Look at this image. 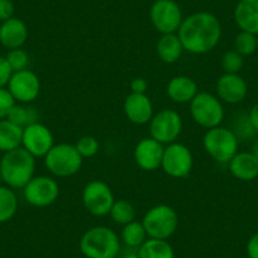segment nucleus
I'll return each instance as SVG.
<instances>
[{"mask_svg":"<svg viewBox=\"0 0 258 258\" xmlns=\"http://www.w3.org/2000/svg\"><path fill=\"white\" fill-rule=\"evenodd\" d=\"M183 51L192 54H204L213 51L222 38L219 19L208 12L194 13L185 18L177 31Z\"/></svg>","mask_w":258,"mask_h":258,"instance_id":"nucleus-1","label":"nucleus"},{"mask_svg":"<svg viewBox=\"0 0 258 258\" xmlns=\"http://www.w3.org/2000/svg\"><path fill=\"white\" fill-rule=\"evenodd\" d=\"M36 171V157L23 147L6 152L0 160V173L3 182L11 188H23Z\"/></svg>","mask_w":258,"mask_h":258,"instance_id":"nucleus-2","label":"nucleus"},{"mask_svg":"<svg viewBox=\"0 0 258 258\" xmlns=\"http://www.w3.org/2000/svg\"><path fill=\"white\" fill-rule=\"evenodd\" d=\"M80 250L86 258H116L120 250V240L113 229L98 225L84 233Z\"/></svg>","mask_w":258,"mask_h":258,"instance_id":"nucleus-3","label":"nucleus"},{"mask_svg":"<svg viewBox=\"0 0 258 258\" xmlns=\"http://www.w3.org/2000/svg\"><path fill=\"white\" fill-rule=\"evenodd\" d=\"M203 146L213 160L228 163L238 153L239 140L232 129L218 125L208 129L203 138Z\"/></svg>","mask_w":258,"mask_h":258,"instance_id":"nucleus-4","label":"nucleus"},{"mask_svg":"<svg viewBox=\"0 0 258 258\" xmlns=\"http://www.w3.org/2000/svg\"><path fill=\"white\" fill-rule=\"evenodd\" d=\"M84 158L76 150L75 145L59 143L54 145L44 156V165L52 175L57 177H70L81 170Z\"/></svg>","mask_w":258,"mask_h":258,"instance_id":"nucleus-5","label":"nucleus"},{"mask_svg":"<svg viewBox=\"0 0 258 258\" xmlns=\"http://www.w3.org/2000/svg\"><path fill=\"white\" fill-rule=\"evenodd\" d=\"M142 224L150 238L167 240L177 230L178 215L170 205L158 204L147 210Z\"/></svg>","mask_w":258,"mask_h":258,"instance_id":"nucleus-6","label":"nucleus"},{"mask_svg":"<svg viewBox=\"0 0 258 258\" xmlns=\"http://www.w3.org/2000/svg\"><path fill=\"white\" fill-rule=\"evenodd\" d=\"M191 118L203 128H214L224 119V108L218 96L210 93H198L190 103Z\"/></svg>","mask_w":258,"mask_h":258,"instance_id":"nucleus-7","label":"nucleus"},{"mask_svg":"<svg viewBox=\"0 0 258 258\" xmlns=\"http://www.w3.org/2000/svg\"><path fill=\"white\" fill-rule=\"evenodd\" d=\"M182 132V118L172 109H163L152 116L150 121V135L162 145L176 142Z\"/></svg>","mask_w":258,"mask_h":258,"instance_id":"nucleus-8","label":"nucleus"},{"mask_svg":"<svg viewBox=\"0 0 258 258\" xmlns=\"http://www.w3.org/2000/svg\"><path fill=\"white\" fill-rule=\"evenodd\" d=\"M114 202V194L110 186L101 180H93L83 190L84 208L94 217H104L110 213Z\"/></svg>","mask_w":258,"mask_h":258,"instance_id":"nucleus-9","label":"nucleus"},{"mask_svg":"<svg viewBox=\"0 0 258 258\" xmlns=\"http://www.w3.org/2000/svg\"><path fill=\"white\" fill-rule=\"evenodd\" d=\"M192 166V153L185 145L173 142L165 147L161 168L166 175L173 178H183L190 175Z\"/></svg>","mask_w":258,"mask_h":258,"instance_id":"nucleus-10","label":"nucleus"},{"mask_svg":"<svg viewBox=\"0 0 258 258\" xmlns=\"http://www.w3.org/2000/svg\"><path fill=\"white\" fill-rule=\"evenodd\" d=\"M24 199L36 208H46L53 204L59 197V185L49 176H34L23 187Z\"/></svg>","mask_w":258,"mask_h":258,"instance_id":"nucleus-11","label":"nucleus"},{"mask_svg":"<svg viewBox=\"0 0 258 258\" xmlns=\"http://www.w3.org/2000/svg\"><path fill=\"white\" fill-rule=\"evenodd\" d=\"M150 18L161 34L176 33L182 23V12L173 0H156L150 11Z\"/></svg>","mask_w":258,"mask_h":258,"instance_id":"nucleus-12","label":"nucleus"},{"mask_svg":"<svg viewBox=\"0 0 258 258\" xmlns=\"http://www.w3.org/2000/svg\"><path fill=\"white\" fill-rule=\"evenodd\" d=\"M8 90L14 100L21 104H29L36 100L41 91V81L31 70H22L12 74Z\"/></svg>","mask_w":258,"mask_h":258,"instance_id":"nucleus-13","label":"nucleus"},{"mask_svg":"<svg viewBox=\"0 0 258 258\" xmlns=\"http://www.w3.org/2000/svg\"><path fill=\"white\" fill-rule=\"evenodd\" d=\"M54 146V138L52 132L44 124L37 123L23 128L22 147L28 151L33 157H43Z\"/></svg>","mask_w":258,"mask_h":258,"instance_id":"nucleus-14","label":"nucleus"},{"mask_svg":"<svg viewBox=\"0 0 258 258\" xmlns=\"http://www.w3.org/2000/svg\"><path fill=\"white\" fill-rule=\"evenodd\" d=\"M163 150L165 147L162 143L157 142L152 137L143 138L135 147L133 157L138 167L143 171H156L162 163Z\"/></svg>","mask_w":258,"mask_h":258,"instance_id":"nucleus-15","label":"nucleus"},{"mask_svg":"<svg viewBox=\"0 0 258 258\" xmlns=\"http://www.w3.org/2000/svg\"><path fill=\"white\" fill-rule=\"evenodd\" d=\"M217 96L228 104L242 103L248 93V86L239 74H223L217 81Z\"/></svg>","mask_w":258,"mask_h":258,"instance_id":"nucleus-16","label":"nucleus"},{"mask_svg":"<svg viewBox=\"0 0 258 258\" xmlns=\"http://www.w3.org/2000/svg\"><path fill=\"white\" fill-rule=\"evenodd\" d=\"M124 114L131 123L143 125L150 123L153 114V104L146 94L131 93L124 100Z\"/></svg>","mask_w":258,"mask_h":258,"instance_id":"nucleus-17","label":"nucleus"},{"mask_svg":"<svg viewBox=\"0 0 258 258\" xmlns=\"http://www.w3.org/2000/svg\"><path fill=\"white\" fill-rule=\"evenodd\" d=\"M28 38V28L19 18H11L0 24V43L9 49L21 48Z\"/></svg>","mask_w":258,"mask_h":258,"instance_id":"nucleus-18","label":"nucleus"},{"mask_svg":"<svg viewBox=\"0 0 258 258\" xmlns=\"http://www.w3.org/2000/svg\"><path fill=\"white\" fill-rule=\"evenodd\" d=\"M167 95L173 103L177 104H186L191 103L198 91V84L191 78L185 75H178L171 79L167 84Z\"/></svg>","mask_w":258,"mask_h":258,"instance_id":"nucleus-19","label":"nucleus"},{"mask_svg":"<svg viewBox=\"0 0 258 258\" xmlns=\"http://www.w3.org/2000/svg\"><path fill=\"white\" fill-rule=\"evenodd\" d=\"M234 21L240 31L258 34V0H239L234 9Z\"/></svg>","mask_w":258,"mask_h":258,"instance_id":"nucleus-20","label":"nucleus"},{"mask_svg":"<svg viewBox=\"0 0 258 258\" xmlns=\"http://www.w3.org/2000/svg\"><path fill=\"white\" fill-rule=\"evenodd\" d=\"M229 171L240 181H252L258 177V160L252 152H238L228 162Z\"/></svg>","mask_w":258,"mask_h":258,"instance_id":"nucleus-21","label":"nucleus"},{"mask_svg":"<svg viewBox=\"0 0 258 258\" xmlns=\"http://www.w3.org/2000/svg\"><path fill=\"white\" fill-rule=\"evenodd\" d=\"M156 52L165 63H175L182 56L183 47L176 33L162 34L156 44Z\"/></svg>","mask_w":258,"mask_h":258,"instance_id":"nucleus-22","label":"nucleus"},{"mask_svg":"<svg viewBox=\"0 0 258 258\" xmlns=\"http://www.w3.org/2000/svg\"><path fill=\"white\" fill-rule=\"evenodd\" d=\"M23 128L8 119L0 120V152H9L22 147Z\"/></svg>","mask_w":258,"mask_h":258,"instance_id":"nucleus-23","label":"nucleus"},{"mask_svg":"<svg viewBox=\"0 0 258 258\" xmlns=\"http://www.w3.org/2000/svg\"><path fill=\"white\" fill-rule=\"evenodd\" d=\"M140 258H175L173 248L167 240L148 238L138 250Z\"/></svg>","mask_w":258,"mask_h":258,"instance_id":"nucleus-24","label":"nucleus"},{"mask_svg":"<svg viewBox=\"0 0 258 258\" xmlns=\"http://www.w3.org/2000/svg\"><path fill=\"white\" fill-rule=\"evenodd\" d=\"M18 210V199L13 188L0 186V223L12 220Z\"/></svg>","mask_w":258,"mask_h":258,"instance_id":"nucleus-25","label":"nucleus"},{"mask_svg":"<svg viewBox=\"0 0 258 258\" xmlns=\"http://www.w3.org/2000/svg\"><path fill=\"white\" fill-rule=\"evenodd\" d=\"M121 240L125 245L131 248H140L147 240V232L143 227L142 222H133L123 225L121 230Z\"/></svg>","mask_w":258,"mask_h":258,"instance_id":"nucleus-26","label":"nucleus"},{"mask_svg":"<svg viewBox=\"0 0 258 258\" xmlns=\"http://www.w3.org/2000/svg\"><path fill=\"white\" fill-rule=\"evenodd\" d=\"M39 118V113L36 110V108L29 105H14L9 111L7 119L13 121L14 124L19 125L21 128L31 125V124L37 123Z\"/></svg>","mask_w":258,"mask_h":258,"instance_id":"nucleus-27","label":"nucleus"},{"mask_svg":"<svg viewBox=\"0 0 258 258\" xmlns=\"http://www.w3.org/2000/svg\"><path fill=\"white\" fill-rule=\"evenodd\" d=\"M109 215H110L113 222H115L116 224L125 225L135 220L136 208L133 207L132 203H129L125 199L115 200Z\"/></svg>","mask_w":258,"mask_h":258,"instance_id":"nucleus-28","label":"nucleus"},{"mask_svg":"<svg viewBox=\"0 0 258 258\" xmlns=\"http://www.w3.org/2000/svg\"><path fill=\"white\" fill-rule=\"evenodd\" d=\"M234 49L243 57L253 54L257 51V34L240 31L235 37Z\"/></svg>","mask_w":258,"mask_h":258,"instance_id":"nucleus-29","label":"nucleus"},{"mask_svg":"<svg viewBox=\"0 0 258 258\" xmlns=\"http://www.w3.org/2000/svg\"><path fill=\"white\" fill-rule=\"evenodd\" d=\"M244 58L235 49L228 51L222 57V69L224 74H238L243 68Z\"/></svg>","mask_w":258,"mask_h":258,"instance_id":"nucleus-30","label":"nucleus"},{"mask_svg":"<svg viewBox=\"0 0 258 258\" xmlns=\"http://www.w3.org/2000/svg\"><path fill=\"white\" fill-rule=\"evenodd\" d=\"M75 147L78 150V152L80 153L81 157L90 158L94 157L99 152L100 145H99L98 140L95 137H93V136H83L75 143Z\"/></svg>","mask_w":258,"mask_h":258,"instance_id":"nucleus-31","label":"nucleus"},{"mask_svg":"<svg viewBox=\"0 0 258 258\" xmlns=\"http://www.w3.org/2000/svg\"><path fill=\"white\" fill-rule=\"evenodd\" d=\"M7 61H8L9 66H11L12 71L17 73V71L27 70L29 64V56L24 49L22 48H14L8 52L6 56Z\"/></svg>","mask_w":258,"mask_h":258,"instance_id":"nucleus-32","label":"nucleus"},{"mask_svg":"<svg viewBox=\"0 0 258 258\" xmlns=\"http://www.w3.org/2000/svg\"><path fill=\"white\" fill-rule=\"evenodd\" d=\"M232 131L234 132V135L237 136V138L239 141L249 140V138H252L253 136L257 133L254 131V128H253L252 123H250L249 116L244 115V114H242V115H239L238 118H235L234 129H232Z\"/></svg>","mask_w":258,"mask_h":258,"instance_id":"nucleus-33","label":"nucleus"},{"mask_svg":"<svg viewBox=\"0 0 258 258\" xmlns=\"http://www.w3.org/2000/svg\"><path fill=\"white\" fill-rule=\"evenodd\" d=\"M16 105V100L8 89L0 88V120L8 116L9 111Z\"/></svg>","mask_w":258,"mask_h":258,"instance_id":"nucleus-34","label":"nucleus"},{"mask_svg":"<svg viewBox=\"0 0 258 258\" xmlns=\"http://www.w3.org/2000/svg\"><path fill=\"white\" fill-rule=\"evenodd\" d=\"M12 74H13V71H12L7 58L0 56V88H6L8 85L9 80L12 78Z\"/></svg>","mask_w":258,"mask_h":258,"instance_id":"nucleus-35","label":"nucleus"},{"mask_svg":"<svg viewBox=\"0 0 258 258\" xmlns=\"http://www.w3.org/2000/svg\"><path fill=\"white\" fill-rule=\"evenodd\" d=\"M14 4L12 0H0V22L13 18Z\"/></svg>","mask_w":258,"mask_h":258,"instance_id":"nucleus-36","label":"nucleus"},{"mask_svg":"<svg viewBox=\"0 0 258 258\" xmlns=\"http://www.w3.org/2000/svg\"><path fill=\"white\" fill-rule=\"evenodd\" d=\"M148 89V83L147 80L142 78H137L135 80H132L131 83V90L135 94H146Z\"/></svg>","mask_w":258,"mask_h":258,"instance_id":"nucleus-37","label":"nucleus"},{"mask_svg":"<svg viewBox=\"0 0 258 258\" xmlns=\"http://www.w3.org/2000/svg\"><path fill=\"white\" fill-rule=\"evenodd\" d=\"M248 258H258V233L253 234L247 243Z\"/></svg>","mask_w":258,"mask_h":258,"instance_id":"nucleus-38","label":"nucleus"},{"mask_svg":"<svg viewBox=\"0 0 258 258\" xmlns=\"http://www.w3.org/2000/svg\"><path fill=\"white\" fill-rule=\"evenodd\" d=\"M248 116H249V120H250V123H252L254 131L258 133V103L254 104V105L252 106V109H250Z\"/></svg>","mask_w":258,"mask_h":258,"instance_id":"nucleus-39","label":"nucleus"},{"mask_svg":"<svg viewBox=\"0 0 258 258\" xmlns=\"http://www.w3.org/2000/svg\"><path fill=\"white\" fill-rule=\"evenodd\" d=\"M252 153H253V155H254V157L258 160V140H255V142L253 143Z\"/></svg>","mask_w":258,"mask_h":258,"instance_id":"nucleus-40","label":"nucleus"},{"mask_svg":"<svg viewBox=\"0 0 258 258\" xmlns=\"http://www.w3.org/2000/svg\"><path fill=\"white\" fill-rule=\"evenodd\" d=\"M121 258H140V255H138V253H128V254L123 255Z\"/></svg>","mask_w":258,"mask_h":258,"instance_id":"nucleus-41","label":"nucleus"},{"mask_svg":"<svg viewBox=\"0 0 258 258\" xmlns=\"http://www.w3.org/2000/svg\"><path fill=\"white\" fill-rule=\"evenodd\" d=\"M3 185V177H2V173H0V186Z\"/></svg>","mask_w":258,"mask_h":258,"instance_id":"nucleus-42","label":"nucleus"},{"mask_svg":"<svg viewBox=\"0 0 258 258\" xmlns=\"http://www.w3.org/2000/svg\"><path fill=\"white\" fill-rule=\"evenodd\" d=\"M257 51H258V34H257Z\"/></svg>","mask_w":258,"mask_h":258,"instance_id":"nucleus-43","label":"nucleus"}]
</instances>
